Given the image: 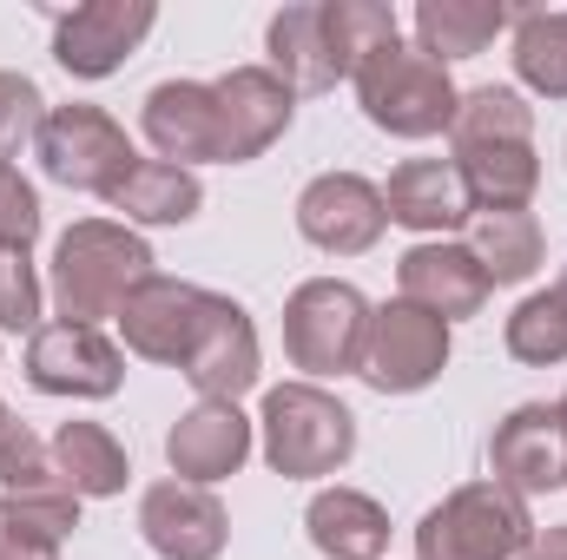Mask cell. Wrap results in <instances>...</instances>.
Wrapping results in <instances>:
<instances>
[{
  "label": "cell",
  "instance_id": "6da1fadb",
  "mask_svg": "<svg viewBox=\"0 0 567 560\" xmlns=\"http://www.w3.org/2000/svg\"><path fill=\"white\" fill-rule=\"evenodd\" d=\"M145 278H158V258H152V245L133 225H120V218H80L53 245L47 297H53V317L106 330V323H120L126 297Z\"/></svg>",
  "mask_w": 567,
  "mask_h": 560
},
{
  "label": "cell",
  "instance_id": "7a4b0ae2",
  "mask_svg": "<svg viewBox=\"0 0 567 560\" xmlns=\"http://www.w3.org/2000/svg\"><path fill=\"white\" fill-rule=\"evenodd\" d=\"M258 448L271 462V475L284 481H323L343 475L357 455V416L337 390L323 383H278L258 403Z\"/></svg>",
  "mask_w": 567,
  "mask_h": 560
},
{
  "label": "cell",
  "instance_id": "3957f363",
  "mask_svg": "<svg viewBox=\"0 0 567 560\" xmlns=\"http://www.w3.org/2000/svg\"><path fill=\"white\" fill-rule=\"evenodd\" d=\"M350 86H357L363 120H370L377 133H390V139H435V133L455 126V106H462V86L449 80V66L429 60L416 40L377 46V53L350 73Z\"/></svg>",
  "mask_w": 567,
  "mask_h": 560
},
{
  "label": "cell",
  "instance_id": "277c9868",
  "mask_svg": "<svg viewBox=\"0 0 567 560\" xmlns=\"http://www.w3.org/2000/svg\"><path fill=\"white\" fill-rule=\"evenodd\" d=\"M377 303L350 278H303L284 297V356L303 370V383H337L363 370Z\"/></svg>",
  "mask_w": 567,
  "mask_h": 560
},
{
  "label": "cell",
  "instance_id": "5b68a950",
  "mask_svg": "<svg viewBox=\"0 0 567 560\" xmlns=\"http://www.w3.org/2000/svg\"><path fill=\"white\" fill-rule=\"evenodd\" d=\"M416 560H522L535 515L502 481H462L416 521Z\"/></svg>",
  "mask_w": 567,
  "mask_h": 560
},
{
  "label": "cell",
  "instance_id": "8992f818",
  "mask_svg": "<svg viewBox=\"0 0 567 560\" xmlns=\"http://www.w3.org/2000/svg\"><path fill=\"white\" fill-rule=\"evenodd\" d=\"M40 172L66 191H86V198H113L126 185V172L140 165V145L133 133L93 106V100H73V106H53L47 126H40V145H33Z\"/></svg>",
  "mask_w": 567,
  "mask_h": 560
},
{
  "label": "cell",
  "instance_id": "52a82bcc",
  "mask_svg": "<svg viewBox=\"0 0 567 560\" xmlns=\"http://www.w3.org/2000/svg\"><path fill=\"white\" fill-rule=\"evenodd\" d=\"M178 376L198 390V403H245L258 383H265V343H258V323L238 297L225 290H205L198 303V330L185 343V363Z\"/></svg>",
  "mask_w": 567,
  "mask_h": 560
},
{
  "label": "cell",
  "instance_id": "ba28073f",
  "mask_svg": "<svg viewBox=\"0 0 567 560\" xmlns=\"http://www.w3.org/2000/svg\"><path fill=\"white\" fill-rule=\"evenodd\" d=\"M449 356H455V330L442 317L416 310V303L390 297L370 317V343H363V370L357 376L377 396H423L429 383H442Z\"/></svg>",
  "mask_w": 567,
  "mask_h": 560
},
{
  "label": "cell",
  "instance_id": "9c48e42d",
  "mask_svg": "<svg viewBox=\"0 0 567 560\" xmlns=\"http://www.w3.org/2000/svg\"><path fill=\"white\" fill-rule=\"evenodd\" d=\"M27 383L60 403H106L126 390V350H120V336H106L93 323L53 317L27 336Z\"/></svg>",
  "mask_w": 567,
  "mask_h": 560
},
{
  "label": "cell",
  "instance_id": "30bf717a",
  "mask_svg": "<svg viewBox=\"0 0 567 560\" xmlns=\"http://www.w3.org/2000/svg\"><path fill=\"white\" fill-rule=\"evenodd\" d=\"M297 238L323 258H363L383 245L390 211H383V185L363 172H317L297 191Z\"/></svg>",
  "mask_w": 567,
  "mask_h": 560
},
{
  "label": "cell",
  "instance_id": "8fae6325",
  "mask_svg": "<svg viewBox=\"0 0 567 560\" xmlns=\"http://www.w3.org/2000/svg\"><path fill=\"white\" fill-rule=\"evenodd\" d=\"M152 27H158L152 0H80L73 13H53V60L73 80H113Z\"/></svg>",
  "mask_w": 567,
  "mask_h": 560
},
{
  "label": "cell",
  "instance_id": "7c38bea8",
  "mask_svg": "<svg viewBox=\"0 0 567 560\" xmlns=\"http://www.w3.org/2000/svg\"><path fill=\"white\" fill-rule=\"evenodd\" d=\"M140 541L158 560H225L231 508L218 501V488L165 475V481H152L140 495Z\"/></svg>",
  "mask_w": 567,
  "mask_h": 560
},
{
  "label": "cell",
  "instance_id": "4fadbf2b",
  "mask_svg": "<svg viewBox=\"0 0 567 560\" xmlns=\"http://www.w3.org/2000/svg\"><path fill=\"white\" fill-rule=\"evenodd\" d=\"M488 481L535 501L567 488V428L555 403H515L488 435Z\"/></svg>",
  "mask_w": 567,
  "mask_h": 560
},
{
  "label": "cell",
  "instance_id": "5bb4252c",
  "mask_svg": "<svg viewBox=\"0 0 567 560\" xmlns=\"http://www.w3.org/2000/svg\"><path fill=\"white\" fill-rule=\"evenodd\" d=\"M140 133L165 165H225V120L212 80H158L140 106Z\"/></svg>",
  "mask_w": 567,
  "mask_h": 560
},
{
  "label": "cell",
  "instance_id": "9a60e30c",
  "mask_svg": "<svg viewBox=\"0 0 567 560\" xmlns=\"http://www.w3.org/2000/svg\"><path fill=\"white\" fill-rule=\"evenodd\" d=\"M212 93H218V120H225V165H251V158H265V152L297 126V93L284 86L265 60L218 73Z\"/></svg>",
  "mask_w": 567,
  "mask_h": 560
},
{
  "label": "cell",
  "instance_id": "2e32d148",
  "mask_svg": "<svg viewBox=\"0 0 567 560\" xmlns=\"http://www.w3.org/2000/svg\"><path fill=\"white\" fill-rule=\"evenodd\" d=\"M258 448V422L245 416L238 403H192L185 416L165 428V468L178 481H198V488H218L231 481Z\"/></svg>",
  "mask_w": 567,
  "mask_h": 560
},
{
  "label": "cell",
  "instance_id": "e0dca14e",
  "mask_svg": "<svg viewBox=\"0 0 567 560\" xmlns=\"http://www.w3.org/2000/svg\"><path fill=\"white\" fill-rule=\"evenodd\" d=\"M396 297L416 303V310H429V317H442V323L455 330V323L482 317V303L495 297V283H488V271L475 265L468 245L429 238V245H410V251L396 258Z\"/></svg>",
  "mask_w": 567,
  "mask_h": 560
},
{
  "label": "cell",
  "instance_id": "ac0fdd59",
  "mask_svg": "<svg viewBox=\"0 0 567 560\" xmlns=\"http://www.w3.org/2000/svg\"><path fill=\"white\" fill-rule=\"evenodd\" d=\"M198 303H205V283H185V278H145L133 297H126V310H120V350L126 356H140V363H165V370H178L185 363V343H192V330H198Z\"/></svg>",
  "mask_w": 567,
  "mask_h": 560
},
{
  "label": "cell",
  "instance_id": "d6986e66",
  "mask_svg": "<svg viewBox=\"0 0 567 560\" xmlns=\"http://www.w3.org/2000/svg\"><path fill=\"white\" fill-rule=\"evenodd\" d=\"M383 211H390V225L410 231L416 245L449 238V231H462V225L475 218L455 158H403V165L390 172V185H383Z\"/></svg>",
  "mask_w": 567,
  "mask_h": 560
},
{
  "label": "cell",
  "instance_id": "ffe728a7",
  "mask_svg": "<svg viewBox=\"0 0 567 560\" xmlns=\"http://www.w3.org/2000/svg\"><path fill=\"white\" fill-rule=\"evenodd\" d=\"M303 535L323 560H383L390 554V508L363 488H317L303 508Z\"/></svg>",
  "mask_w": 567,
  "mask_h": 560
},
{
  "label": "cell",
  "instance_id": "44dd1931",
  "mask_svg": "<svg viewBox=\"0 0 567 560\" xmlns=\"http://www.w3.org/2000/svg\"><path fill=\"white\" fill-rule=\"evenodd\" d=\"M47 462L80 501H113L133 481V448L106 422H60L53 442H47Z\"/></svg>",
  "mask_w": 567,
  "mask_h": 560
},
{
  "label": "cell",
  "instance_id": "7402d4cb",
  "mask_svg": "<svg viewBox=\"0 0 567 560\" xmlns=\"http://www.w3.org/2000/svg\"><path fill=\"white\" fill-rule=\"evenodd\" d=\"M265 53H271L265 66L278 73L297 100L343 86V73H337V60H330V40H323V7H317V0H297V7H278V13H271Z\"/></svg>",
  "mask_w": 567,
  "mask_h": 560
},
{
  "label": "cell",
  "instance_id": "603a6c76",
  "mask_svg": "<svg viewBox=\"0 0 567 560\" xmlns=\"http://www.w3.org/2000/svg\"><path fill=\"white\" fill-rule=\"evenodd\" d=\"M106 205L133 231H172V225H192L205 211V178L185 172V165H165V158H140Z\"/></svg>",
  "mask_w": 567,
  "mask_h": 560
},
{
  "label": "cell",
  "instance_id": "cb8c5ba5",
  "mask_svg": "<svg viewBox=\"0 0 567 560\" xmlns=\"http://www.w3.org/2000/svg\"><path fill=\"white\" fill-rule=\"evenodd\" d=\"M508 27H515V7L502 0H416V46L442 66L488 53Z\"/></svg>",
  "mask_w": 567,
  "mask_h": 560
},
{
  "label": "cell",
  "instance_id": "d4e9b609",
  "mask_svg": "<svg viewBox=\"0 0 567 560\" xmlns=\"http://www.w3.org/2000/svg\"><path fill=\"white\" fill-rule=\"evenodd\" d=\"M455 172H462L475 211H528L542 191L535 145H475V152H455Z\"/></svg>",
  "mask_w": 567,
  "mask_h": 560
},
{
  "label": "cell",
  "instance_id": "484cf974",
  "mask_svg": "<svg viewBox=\"0 0 567 560\" xmlns=\"http://www.w3.org/2000/svg\"><path fill=\"white\" fill-rule=\"evenodd\" d=\"M462 245L475 251L488 283H528L548 258V231H542L535 211H475Z\"/></svg>",
  "mask_w": 567,
  "mask_h": 560
},
{
  "label": "cell",
  "instance_id": "4316f807",
  "mask_svg": "<svg viewBox=\"0 0 567 560\" xmlns=\"http://www.w3.org/2000/svg\"><path fill=\"white\" fill-rule=\"evenodd\" d=\"M508 60H515L522 93H535V100H567V7H535V13L515 7Z\"/></svg>",
  "mask_w": 567,
  "mask_h": 560
},
{
  "label": "cell",
  "instance_id": "83f0119b",
  "mask_svg": "<svg viewBox=\"0 0 567 560\" xmlns=\"http://www.w3.org/2000/svg\"><path fill=\"white\" fill-rule=\"evenodd\" d=\"M475 145H535V106L522 86H468L449 126V152Z\"/></svg>",
  "mask_w": 567,
  "mask_h": 560
},
{
  "label": "cell",
  "instance_id": "f1b7e54d",
  "mask_svg": "<svg viewBox=\"0 0 567 560\" xmlns=\"http://www.w3.org/2000/svg\"><path fill=\"white\" fill-rule=\"evenodd\" d=\"M80 515H86V501H80L60 475H47V481H33V488H7V495H0V535L40 541V548H66V541L80 535Z\"/></svg>",
  "mask_w": 567,
  "mask_h": 560
},
{
  "label": "cell",
  "instance_id": "f546056e",
  "mask_svg": "<svg viewBox=\"0 0 567 560\" xmlns=\"http://www.w3.org/2000/svg\"><path fill=\"white\" fill-rule=\"evenodd\" d=\"M317 7H323V40H330V60H337L343 80H350L377 46L403 40L390 0H317Z\"/></svg>",
  "mask_w": 567,
  "mask_h": 560
},
{
  "label": "cell",
  "instance_id": "4dcf8cb0",
  "mask_svg": "<svg viewBox=\"0 0 567 560\" xmlns=\"http://www.w3.org/2000/svg\"><path fill=\"white\" fill-rule=\"evenodd\" d=\"M502 343H508V356L528 363V370H561L567 363V303L555 290H528V297L515 303Z\"/></svg>",
  "mask_w": 567,
  "mask_h": 560
},
{
  "label": "cell",
  "instance_id": "1f68e13d",
  "mask_svg": "<svg viewBox=\"0 0 567 560\" xmlns=\"http://www.w3.org/2000/svg\"><path fill=\"white\" fill-rule=\"evenodd\" d=\"M47 283L33 271V251H7L0 245V336H33L47 317Z\"/></svg>",
  "mask_w": 567,
  "mask_h": 560
},
{
  "label": "cell",
  "instance_id": "d6a6232c",
  "mask_svg": "<svg viewBox=\"0 0 567 560\" xmlns=\"http://www.w3.org/2000/svg\"><path fill=\"white\" fill-rule=\"evenodd\" d=\"M47 100L40 86L20 73V66H0V165H13L27 145H40V126H47Z\"/></svg>",
  "mask_w": 567,
  "mask_h": 560
},
{
  "label": "cell",
  "instance_id": "836d02e7",
  "mask_svg": "<svg viewBox=\"0 0 567 560\" xmlns=\"http://www.w3.org/2000/svg\"><path fill=\"white\" fill-rule=\"evenodd\" d=\"M53 462H47V442L13 416V403H0V488H33L47 481Z\"/></svg>",
  "mask_w": 567,
  "mask_h": 560
},
{
  "label": "cell",
  "instance_id": "e575fe53",
  "mask_svg": "<svg viewBox=\"0 0 567 560\" xmlns=\"http://www.w3.org/2000/svg\"><path fill=\"white\" fill-rule=\"evenodd\" d=\"M40 225H47V211H40L33 178H27L20 165H0V245H7V251H33Z\"/></svg>",
  "mask_w": 567,
  "mask_h": 560
},
{
  "label": "cell",
  "instance_id": "d590c367",
  "mask_svg": "<svg viewBox=\"0 0 567 560\" xmlns=\"http://www.w3.org/2000/svg\"><path fill=\"white\" fill-rule=\"evenodd\" d=\"M522 560H567V521H555V528H535V541L522 548Z\"/></svg>",
  "mask_w": 567,
  "mask_h": 560
},
{
  "label": "cell",
  "instance_id": "8d00e7d4",
  "mask_svg": "<svg viewBox=\"0 0 567 560\" xmlns=\"http://www.w3.org/2000/svg\"><path fill=\"white\" fill-rule=\"evenodd\" d=\"M0 560H60V548H40V541H20V535H0Z\"/></svg>",
  "mask_w": 567,
  "mask_h": 560
},
{
  "label": "cell",
  "instance_id": "74e56055",
  "mask_svg": "<svg viewBox=\"0 0 567 560\" xmlns=\"http://www.w3.org/2000/svg\"><path fill=\"white\" fill-rule=\"evenodd\" d=\"M555 297H561V303H567V271H561V283H555Z\"/></svg>",
  "mask_w": 567,
  "mask_h": 560
},
{
  "label": "cell",
  "instance_id": "f35d334b",
  "mask_svg": "<svg viewBox=\"0 0 567 560\" xmlns=\"http://www.w3.org/2000/svg\"><path fill=\"white\" fill-rule=\"evenodd\" d=\"M555 409H561V428H567V390H561V403H555Z\"/></svg>",
  "mask_w": 567,
  "mask_h": 560
}]
</instances>
